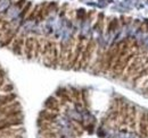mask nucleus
I'll return each instance as SVG.
<instances>
[{"instance_id":"15","label":"nucleus","mask_w":148,"mask_h":138,"mask_svg":"<svg viewBox=\"0 0 148 138\" xmlns=\"http://www.w3.org/2000/svg\"><path fill=\"white\" fill-rule=\"evenodd\" d=\"M46 5H47V2H43V3L40 5L39 10L37 13V17H36L37 22H42L46 18V16H45V7H46Z\"/></svg>"},{"instance_id":"16","label":"nucleus","mask_w":148,"mask_h":138,"mask_svg":"<svg viewBox=\"0 0 148 138\" xmlns=\"http://www.w3.org/2000/svg\"><path fill=\"white\" fill-rule=\"evenodd\" d=\"M70 94L73 99V102H81V92L74 87H71L70 89Z\"/></svg>"},{"instance_id":"23","label":"nucleus","mask_w":148,"mask_h":138,"mask_svg":"<svg viewBox=\"0 0 148 138\" xmlns=\"http://www.w3.org/2000/svg\"><path fill=\"white\" fill-rule=\"evenodd\" d=\"M6 80H8V79L6 78V79H1V80H0V89H1V87L6 84Z\"/></svg>"},{"instance_id":"4","label":"nucleus","mask_w":148,"mask_h":138,"mask_svg":"<svg viewBox=\"0 0 148 138\" xmlns=\"http://www.w3.org/2000/svg\"><path fill=\"white\" fill-rule=\"evenodd\" d=\"M19 34L18 27H13L10 26L2 35L1 40H0V48H9V45L12 44V42L15 40V37Z\"/></svg>"},{"instance_id":"3","label":"nucleus","mask_w":148,"mask_h":138,"mask_svg":"<svg viewBox=\"0 0 148 138\" xmlns=\"http://www.w3.org/2000/svg\"><path fill=\"white\" fill-rule=\"evenodd\" d=\"M56 44L57 43L53 40H48V39L45 40L41 58H42V61L46 66L51 67V58H53V52H54V48H55Z\"/></svg>"},{"instance_id":"12","label":"nucleus","mask_w":148,"mask_h":138,"mask_svg":"<svg viewBox=\"0 0 148 138\" xmlns=\"http://www.w3.org/2000/svg\"><path fill=\"white\" fill-rule=\"evenodd\" d=\"M41 138H58L59 134H58V129H54V130H43V131H39Z\"/></svg>"},{"instance_id":"6","label":"nucleus","mask_w":148,"mask_h":138,"mask_svg":"<svg viewBox=\"0 0 148 138\" xmlns=\"http://www.w3.org/2000/svg\"><path fill=\"white\" fill-rule=\"evenodd\" d=\"M24 43H25V36L23 34H18L15 40L12 42V44L9 45V49L13 53H15L16 55L23 57V51H24Z\"/></svg>"},{"instance_id":"2","label":"nucleus","mask_w":148,"mask_h":138,"mask_svg":"<svg viewBox=\"0 0 148 138\" xmlns=\"http://www.w3.org/2000/svg\"><path fill=\"white\" fill-rule=\"evenodd\" d=\"M120 47H121V42L117 44H113L111 48L105 52V68H104V72H108L111 71L112 66L119 54L120 51Z\"/></svg>"},{"instance_id":"9","label":"nucleus","mask_w":148,"mask_h":138,"mask_svg":"<svg viewBox=\"0 0 148 138\" xmlns=\"http://www.w3.org/2000/svg\"><path fill=\"white\" fill-rule=\"evenodd\" d=\"M45 37H36V44H34V55L33 59L36 61H40L41 54H42V49H43V43H45Z\"/></svg>"},{"instance_id":"5","label":"nucleus","mask_w":148,"mask_h":138,"mask_svg":"<svg viewBox=\"0 0 148 138\" xmlns=\"http://www.w3.org/2000/svg\"><path fill=\"white\" fill-rule=\"evenodd\" d=\"M34 44H36V36H27V37H25L23 57H24L26 60H33V55H34Z\"/></svg>"},{"instance_id":"8","label":"nucleus","mask_w":148,"mask_h":138,"mask_svg":"<svg viewBox=\"0 0 148 138\" xmlns=\"http://www.w3.org/2000/svg\"><path fill=\"white\" fill-rule=\"evenodd\" d=\"M138 126H139V131H140L141 136H144V137H148L147 113H145V112H140V113H139Z\"/></svg>"},{"instance_id":"1","label":"nucleus","mask_w":148,"mask_h":138,"mask_svg":"<svg viewBox=\"0 0 148 138\" xmlns=\"http://www.w3.org/2000/svg\"><path fill=\"white\" fill-rule=\"evenodd\" d=\"M96 49H97V44L96 42L93 41V39H89L88 42L86 43L84 45V49L82 51V54H81V58L77 62V65L75 66V70H81V69H87L89 65H91V61L93 59V54L96 52Z\"/></svg>"},{"instance_id":"13","label":"nucleus","mask_w":148,"mask_h":138,"mask_svg":"<svg viewBox=\"0 0 148 138\" xmlns=\"http://www.w3.org/2000/svg\"><path fill=\"white\" fill-rule=\"evenodd\" d=\"M32 7H33V3H32L31 1H27V2L25 3V6L22 8V12H21L19 17H21V18H26V16L29 15V13L31 12Z\"/></svg>"},{"instance_id":"25","label":"nucleus","mask_w":148,"mask_h":138,"mask_svg":"<svg viewBox=\"0 0 148 138\" xmlns=\"http://www.w3.org/2000/svg\"><path fill=\"white\" fill-rule=\"evenodd\" d=\"M147 123H148V113H147Z\"/></svg>"},{"instance_id":"21","label":"nucleus","mask_w":148,"mask_h":138,"mask_svg":"<svg viewBox=\"0 0 148 138\" xmlns=\"http://www.w3.org/2000/svg\"><path fill=\"white\" fill-rule=\"evenodd\" d=\"M6 78H7V74H6V71L0 67V80H1V79H6Z\"/></svg>"},{"instance_id":"24","label":"nucleus","mask_w":148,"mask_h":138,"mask_svg":"<svg viewBox=\"0 0 148 138\" xmlns=\"http://www.w3.org/2000/svg\"><path fill=\"white\" fill-rule=\"evenodd\" d=\"M146 94L148 95V85H147V87H146Z\"/></svg>"},{"instance_id":"19","label":"nucleus","mask_w":148,"mask_h":138,"mask_svg":"<svg viewBox=\"0 0 148 138\" xmlns=\"http://www.w3.org/2000/svg\"><path fill=\"white\" fill-rule=\"evenodd\" d=\"M76 16H77V18H80V19L84 18L86 17V10L84 9H79L77 13H76Z\"/></svg>"},{"instance_id":"17","label":"nucleus","mask_w":148,"mask_h":138,"mask_svg":"<svg viewBox=\"0 0 148 138\" xmlns=\"http://www.w3.org/2000/svg\"><path fill=\"white\" fill-rule=\"evenodd\" d=\"M39 7H40V5H36L34 6V8H32L31 9V12L29 13V15L26 16V19L27 20H34L36 19V17H37V13H38V10H39Z\"/></svg>"},{"instance_id":"14","label":"nucleus","mask_w":148,"mask_h":138,"mask_svg":"<svg viewBox=\"0 0 148 138\" xmlns=\"http://www.w3.org/2000/svg\"><path fill=\"white\" fill-rule=\"evenodd\" d=\"M119 27V19L117 18H113L108 22V25H107V33H111L116 31Z\"/></svg>"},{"instance_id":"18","label":"nucleus","mask_w":148,"mask_h":138,"mask_svg":"<svg viewBox=\"0 0 148 138\" xmlns=\"http://www.w3.org/2000/svg\"><path fill=\"white\" fill-rule=\"evenodd\" d=\"M1 91H3L5 93H12V92L14 91V86H13V84L6 83L3 86L1 87Z\"/></svg>"},{"instance_id":"22","label":"nucleus","mask_w":148,"mask_h":138,"mask_svg":"<svg viewBox=\"0 0 148 138\" xmlns=\"http://www.w3.org/2000/svg\"><path fill=\"white\" fill-rule=\"evenodd\" d=\"M84 129H86V130H87L89 134H92V133H93V126H92V124H89V126H88V127H86Z\"/></svg>"},{"instance_id":"20","label":"nucleus","mask_w":148,"mask_h":138,"mask_svg":"<svg viewBox=\"0 0 148 138\" xmlns=\"http://www.w3.org/2000/svg\"><path fill=\"white\" fill-rule=\"evenodd\" d=\"M26 2H27V0H17V1H16V7L19 8V9H22V8L25 6Z\"/></svg>"},{"instance_id":"10","label":"nucleus","mask_w":148,"mask_h":138,"mask_svg":"<svg viewBox=\"0 0 148 138\" xmlns=\"http://www.w3.org/2000/svg\"><path fill=\"white\" fill-rule=\"evenodd\" d=\"M58 116H59V113H56V112H53V111H50V110L45 109V110L40 111V113H39V119L45 120V121H50V122H56V119L58 118Z\"/></svg>"},{"instance_id":"7","label":"nucleus","mask_w":148,"mask_h":138,"mask_svg":"<svg viewBox=\"0 0 148 138\" xmlns=\"http://www.w3.org/2000/svg\"><path fill=\"white\" fill-rule=\"evenodd\" d=\"M45 109L50 110L56 113H60L62 110V105L59 102V99L56 96H50L49 99H47V101L45 102Z\"/></svg>"},{"instance_id":"11","label":"nucleus","mask_w":148,"mask_h":138,"mask_svg":"<svg viewBox=\"0 0 148 138\" xmlns=\"http://www.w3.org/2000/svg\"><path fill=\"white\" fill-rule=\"evenodd\" d=\"M137 109L136 106H130L129 110V119H128V124L131 129H136V124H137Z\"/></svg>"}]
</instances>
